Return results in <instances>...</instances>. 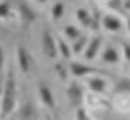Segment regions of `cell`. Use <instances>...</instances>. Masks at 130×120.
<instances>
[{
    "instance_id": "12",
    "label": "cell",
    "mask_w": 130,
    "mask_h": 120,
    "mask_svg": "<svg viewBox=\"0 0 130 120\" xmlns=\"http://www.w3.org/2000/svg\"><path fill=\"white\" fill-rule=\"evenodd\" d=\"M77 20L84 25V27H90L92 28V23H93V19L90 15V12L87 8H78L77 10Z\"/></svg>"
},
{
    "instance_id": "3",
    "label": "cell",
    "mask_w": 130,
    "mask_h": 120,
    "mask_svg": "<svg viewBox=\"0 0 130 120\" xmlns=\"http://www.w3.org/2000/svg\"><path fill=\"white\" fill-rule=\"evenodd\" d=\"M67 97L72 102V105H75L77 109H82V100H84V89L82 85H78L77 82H72L67 89Z\"/></svg>"
},
{
    "instance_id": "13",
    "label": "cell",
    "mask_w": 130,
    "mask_h": 120,
    "mask_svg": "<svg viewBox=\"0 0 130 120\" xmlns=\"http://www.w3.org/2000/svg\"><path fill=\"white\" fill-rule=\"evenodd\" d=\"M88 42H90V40L87 39V35H82V37L77 40V42H73V45H72V52H73V55H80L82 52L87 50Z\"/></svg>"
},
{
    "instance_id": "9",
    "label": "cell",
    "mask_w": 130,
    "mask_h": 120,
    "mask_svg": "<svg viewBox=\"0 0 130 120\" xmlns=\"http://www.w3.org/2000/svg\"><path fill=\"white\" fill-rule=\"evenodd\" d=\"M17 60H19V67L23 74H27L30 70V57H28V52L25 50V47H19V52H17Z\"/></svg>"
},
{
    "instance_id": "1",
    "label": "cell",
    "mask_w": 130,
    "mask_h": 120,
    "mask_svg": "<svg viewBox=\"0 0 130 120\" xmlns=\"http://www.w3.org/2000/svg\"><path fill=\"white\" fill-rule=\"evenodd\" d=\"M17 105V80L12 70L7 72L4 83V95H2V117L7 118Z\"/></svg>"
},
{
    "instance_id": "22",
    "label": "cell",
    "mask_w": 130,
    "mask_h": 120,
    "mask_svg": "<svg viewBox=\"0 0 130 120\" xmlns=\"http://www.w3.org/2000/svg\"><path fill=\"white\" fill-rule=\"evenodd\" d=\"M127 27H128V32H130V19L127 20Z\"/></svg>"
},
{
    "instance_id": "2",
    "label": "cell",
    "mask_w": 130,
    "mask_h": 120,
    "mask_svg": "<svg viewBox=\"0 0 130 120\" xmlns=\"http://www.w3.org/2000/svg\"><path fill=\"white\" fill-rule=\"evenodd\" d=\"M42 48H43V52H45L47 57L57 58V55H58V45L55 43V39L52 37L50 32H43V35H42Z\"/></svg>"
},
{
    "instance_id": "15",
    "label": "cell",
    "mask_w": 130,
    "mask_h": 120,
    "mask_svg": "<svg viewBox=\"0 0 130 120\" xmlns=\"http://www.w3.org/2000/svg\"><path fill=\"white\" fill-rule=\"evenodd\" d=\"M63 33L69 40H73V42H77V40L82 37V32L78 30L75 25H67V27L63 28Z\"/></svg>"
},
{
    "instance_id": "4",
    "label": "cell",
    "mask_w": 130,
    "mask_h": 120,
    "mask_svg": "<svg viewBox=\"0 0 130 120\" xmlns=\"http://www.w3.org/2000/svg\"><path fill=\"white\" fill-rule=\"evenodd\" d=\"M70 72H72L73 77H87L90 74H99L100 70L95 68V67L80 63V62H70Z\"/></svg>"
},
{
    "instance_id": "19",
    "label": "cell",
    "mask_w": 130,
    "mask_h": 120,
    "mask_svg": "<svg viewBox=\"0 0 130 120\" xmlns=\"http://www.w3.org/2000/svg\"><path fill=\"white\" fill-rule=\"evenodd\" d=\"M123 52H125V62H130V45L123 43Z\"/></svg>"
},
{
    "instance_id": "11",
    "label": "cell",
    "mask_w": 130,
    "mask_h": 120,
    "mask_svg": "<svg viewBox=\"0 0 130 120\" xmlns=\"http://www.w3.org/2000/svg\"><path fill=\"white\" fill-rule=\"evenodd\" d=\"M102 60L105 63H119L120 55H119V52H117V48L112 47V45H108L102 54Z\"/></svg>"
},
{
    "instance_id": "8",
    "label": "cell",
    "mask_w": 130,
    "mask_h": 120,
    "mask_svg": "<svg viewBox=\"0 0 130 120\" xmlns=\"http://www.w3.org/2000/svg\"><path fill=\"white\" fill-rule=\"evenodd\" d=\"M38 97L42 100V104L48 109H55V98H54V93L52 90L48 89L47 85H40L38 87Z\"/></svg>"
},
{
    "instance_id": "14",
    "label": "cell",
    "mask_w": 130,
    "mask_h": 120,
    "mask_svg": "<svg viewBox=\"0 0 130 120\" xmlns=\"http://www.w3.org/2000/svg\"><path fill=\"white\" fill-rule=\"evenodd\" d=\"M57 45H58V54L62 55V58H65V60H69V58L73 55V52H72V47H69V43L65 42L63 39H58V40H57Z\"/></svg>"
},
{
    "instance_id": "18",
    "label": "cell",
    "mask_w": 130,
    "mask_h": 120,
    "mask_svg": "<svg viewBox=\"0 0 130 120\" xmlns=\"http://www.w3.org/2000/svg\"><path fill=\"white\" fill-rule=\"evenodd\" d=\"M107 5L108 8H113V10H117L119 13H123V8H125V5L122 4V2H107Z\"/></svg>"
},
{
    "instance_id": "5",
    "label": "cell",
    "mask_w": 130,
    "mask_h": 120,
    "mask_svg": "<svg viewBox=\"0 0 130 120\" xmlns=\"http://www.w3.org/2000/svg\"><path fill=\"white\" fill-rule=\"evenodd\" d=\"M100 22H102V27L107 32H119L122 28V20L117 15H110V13L108 15H103Z\"/></svg>"
},
{
    "instance_id": "17",
    "label": "cell",
    "mask_w": 130,
    "mask_h": 120,
    "mask_svg": "<svg viewBox=\"0 0 130 120\" xmlns=\"http://www.w3.org/2000/svg\"><path fill=\"white\" fill-rule=\"evenodd\" d=\"M10 10L12 8H10V4H8V2H2V4H0V15H2V19H7Z\"/></svg>"
},
{
    "instance_id": "20",
    "label": "cell",
    "mask_w": 130,
    "mask_h": 120,
    "mask_svg": "<svg viewBox=\"0 0 130 120\" xmlns=\"http://www.w3.org/2000/svg\"><path fill=\"white\" fill-rule=\"evenodd\" d=\"M57 70H58V74H60V78H65V70L62 68V65H57Z\"/></svg>"
},
{
    "instance_id": "16",
    "label": "cell",
    "mask_w": 130,
    "mask_h": 120,
    "mask_svg": "<svg viewBox=\"0 0 130 120\" xmlns=\"http://www.w3.org/2000/svg\"><path fill=\"white\" fill-rule=\"evenodd\" d=\"M63 12H65L63 2H55V4L52 5V19L54 20H60L62 15H63Z\"/></svg>"
},
{
    "instance_id": "6",
    "label": "cell",
    "mask_w": 130,
    "mask_h": 120,
    "mask_svg": "<svg viewBox=\"0 0 130 120\" xmlns=\"http://www.w3.org/2000/svg\"><path fill=\"white\" fill-rule=\"evenodd\" d=\"M15 7H17V12L20 13L23 22L30 23V22L35 20V12H34V8H32V5H28L27 2H17Z\"/></svg>"
},
{
    "instance_id": "21",
    "label": "cell",
    "mask_w": 130,
    "mask_h": 120,
    "mask_svg": "<svg viewBox=\"0 0 130 120\" xmlns=\"http://www.w3.org/2000/svg\"><path fill=\"white\" fill-rule=\"evenodd\" d=\"M123 5H125V8L130 12V2H123Z\"/></svg>"
},
{
    "instance_id": "7",
    "label": "cell",
    "mask_w": 130,
    "mask_h": 120,
    "mask_svg": "<svg viewBox=\"0 0 130 120\" xmlns=\"http://www.w3.org/2000/svg\"><path fill=\"white\" fill-rule=\"evenodd\" d=\"M100 45H102V37L95 35L93 39H90V42H88V45H87V50L84 52L85 58H87V60L95 58L97 54H99V50H100Z\"/></svg>"
},
{
    "instance_id": "10",
    "label": "cell",
    "mask_w": 130,
    "mask_h": 120,
    "mask_svg": "<svg viewBox=\"0 0 130 120\" xmlns=\"http://www.w3.org/2000/svg\"><path fill=\"white\" fill-rule=\"evenodd\" d=\"M87 83H88V89L92 90V92H95V93H103L105 90H107V82H105V78H102V77L88 78Z\"/></svg>"
}]
</instances>
